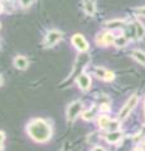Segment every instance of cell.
<instances>
[{"mask_svg": "<svg viewBox=\"0 0 145 151\" xmlns=\"http://www.w3.org/2000/svg\"><path fill=\"white\" fill-rule=\"evenodd\" d=\"M106 73H107V70H106L105 68H102V67H97V68H95V76H96L97 78L102 79V81L105 79Z\"/></svg>", "mask_w": 145, "mask_h": 151, "instance_id": "obj_15", "label": "cell"}, {"mask_svg": "<svg viewBox=\"0 0 145 151\" xmlns=\"http://www.w3.org/2000/svg\"><path fill=\"white\" fill-rule=\"evenodd\" d=\"M71 42H72V45L78 52H86V50H88V43H87V40L85 39V37H83L82 34H74L72 37Z\"/></svg>", "mask_w": 145, "mask_h": 151, "instance_id": "obj_5", "label": "cell"}, {"mask_svg": "<svg viewBox=\"0 0 145 151\" xmlns=\"http://www.w3.org/2000/svg\"><path fill=\"white\" fill-rule=\"evenodd\" d=\"M114 78H115V74L112 73V72H110V70H107L106 77H105L104 81H105V82H111V81H114Z\"/></svg>", "mask_w": 145, "mask_h": 151, "instance_id": "obj_20", "label": "cell"}, {"mask_svg": "<svg viewBox=\"0 0 145 151\" xmlns=\"http://www.w3.org/2000/svg\"><path fill=\"white\" fill-rule=\"evenodd\" d=\"M76 83H77V86H78V88L81 89V91L87 92L88 89L91 88V77L88 74H86V73H81V74L77 76Z\"/></svg>", "mask_w": 145, "mask_h": 151, "instance_id": "obj_7", "label": "cell"}, {"mask_svg": "<svg viewBox=\"0 0 145 151\" xmlns=\"http://www.w3.org/2000/svg\"><path fill=\"white\" fill-rule=\"evenodd\" d=\"M4 142H5V132L0 131V151L4 150Z\"/></svg>", "mask_w": 145, "mask_h": 151, "instance_id": "obj_19", "label": "cell"}, {"mask_svg": "<svg viewBox=\"0 0 145 151\" xmlns=\"http://www.w3.org/2000/svg\"><path fill=\"white\" fill-rule=\"evenodd\" d=\"M13 64L14 67L19 70H24L28 68V65H29V60H28L24 55H17L15 58L13 60Z\"/></svg>", "mask_w": 145, "mask_h": 151, "instance_id": "obj_8", "label": "cell"}, {"mask_svg": "<svg viewBox=\"0 0 145 151\" xmlns=\"http://www.w3.org/2000/svg\"><path fill=\"white\" fill-rule=\"evenodd\" d=\"M99 110H100L101 112H109V111H110V106L106 105V103H102V105L99 107Z\"/></svg>", "mask_w": 145, "mask_h": 151, "instance_id": "obj_22", "label": "cell"}, {"mask_svg": "<svg viewBox=\"0 0 145 151\" xmlns=\"http://www.w3.org/2000/svg\"><path fill=\"white\" fill-rule=\"evenodd\" d=\"M135 32H136V37L138 38H143L145 35V27L143 25L141 22L135 23Z\"/></svg>", "mask_w": 145, "mask_h": 151, "instance_id": "obj_13", "label": "cell"}, {"mask_svg": "<svg viewBox=\"0 0 145 151\" xmlns=\"http://www.w3.org/2000/svg\"><path fill=\"white\" fill-rule=\"evenodd\" d=\"M136 13H138V14H140V15L145 17V6H143V8H139V9H136Z\"/></svg>", "mask_w": 145, "mask_h": 151, "instance_id": "obj_23", "label": "cell"}, {"mask_svg": "<svg viewBox=\"0 0 145 151\" xmlns=\"http://www.w3.org/2000/svg\"><path fill=\"white\" fill-rule=\"evenodd\" d=\"M121 139V132L120 131H110L109 134L106 135V141L110 144H116L119 142Z\"/></svg>", "mask_w": 145, "mask_h": 151, "instance_id": "obj_9", "label": "cell"}, {"mask_svg": "<svg viewBox=\"0 0 145 151\" xmlns=\"http://www.w3.org/2000/svg\"><path fill=\"white\" fill-rule=\"evenodd\" d=\"M32 3H33V0H20L22 8H28V6H30Z\"/></svg>", "mask_w": 145, "mask_h": 151, "instance_id": "obj_21", "label": "cell"}, {"mask_svg": "<svg viewBox=\"0 0 145 151\" xmlns=\"http://www.w3.org/2000/svg\"><path fill=\"white\" fill-rule=\"evenodd\" d=\"M123 25H125L124 20H111V22L106 23L107 28H118V27H123Z\"/></svg>", "mask_w": 145, "mask_h": 151, "instance_id": "obj_16", "label": "cell"}, {"mask_svg": "<svg viewBox=\"0 0 145 151\" xmlns=\"http://www.w3.org/2000/svg\"><path fill=\"white\" fill-rule=\"evenodd\" d=\"M115 38H116V35H114L112 33L104 32V33H101V34H97V37H96V43L99 44V45L106 47V45L114 44Z\"/></svg>", "mask_w": 145, "mask_h": 151, "instance_id": "obj_6", "label": "cell"}, {"mask_svg": "<svg viewBox=\"0 0 145 151\" xmlns=\"http://www.w3.org/2000/svg\"><path fill=\"white\" fill-rule=\"evenodd\" d=\"M82 108H83V105H82V102L79 100H76V101H73V102L69 103L68 107H67V110H66L67 121L68 122H73L82 113Z\"/></svg>", "mask_w": 145, "mask_h": 151, "instance_id": "obj_2", "label": "cell"}, {"mask_svg": "<svg viewBox=\"0 0 145 151\" xmlns=\"http://www.w3.org/2000/svg\"><path fill=\"white\" fill-rule=\"evenodd\" d=\"M27 134L38 144H44L52 137V125L44 119H33L27 124Z\"/></svg>", "mask_w": 145, "mask_h": 151, "instance_id": "obj_1", "label": "cell"}, {"mask_svg": "<svg viewBox=\"0 0 145 151\" xmlns=\"http://www.w3.org/2000/svg\"><path fill=\"white\" fill-rule=\"evenodd\" d=\"M131 54H133V58H134V59H136L140 64L145 65V53H144L143 50H139V49L133 50Z\"/></svg>", "mask_w": 145, "mask_h": 151, "instance_id": "obj_10", "label": "cell"}, {"mask_svg": "<svg viewBox=\"0 0 145 151\" xmlns=\"http://www.w3.org/2000/svg\"><path fill=\"white\" fill-rule=\"evenodd\" d=\"M126 43H128V37H124V35L116 37L115 40H114V44L116 47H125Z\"/></svg>", "mask_w": 145, "mask_h": 151, "instance_id": "obj_14", "label": "cell"}, {"mask_svg": "<svg viewBox=\"0 0 145 151\" xmlns=\"http://www.w3.org/2000/svg\"><path fill=\"white\" fill-rule=\"evenodd\" d=\"M3 82H4V81H3V77H1V74H0V87L3 86Z\"/></svg>", "mask_w": 145, "mask_h": 151, "instance_id": "obj_25", "label": "cell"}, {"mask_svg": "<svg viewBox=\"0 0 145 151\" xmlns=\"http://www.w3.org/2000/svg\"><path fill=\"white\" fill-rule=\"evenodd\" d=\"M3 10V6H1V4H0V12H1Z\"/></svg>", "mask_w": 145, "mask_h": 151, "instance_id": "obj_26", "label": "cell"}, {"mask_svg": "<svg viewBox=\"0 0 145 151\" xmlns=\"http://www.w3.org/2000/svg\"><path fill=\"white\" fill-rule=\"evenodd\" d=\"M138 101H139V98H138V96L136 94H134V96H131L128 100V102L125 103V106L121 108V111H120V115H119V119H120V121H123V120H125L126 117H128L129 115H130V112H131L134 108H135V106L138 105Z\"/></svg>", "mask_w": 145, "mask_h": 151, "instance_id": "obj_4", "label": "cell"}, {"mask_svg": "<svg viewBox=\"0 0 145 151\" xmlns=\"http://www.w3.org/2000/svg\"><path fill=\"white\" fill-rule=\"evenodd\" d=\"M96 108H91V110H87V111H83L81 113V117L85 121H91L95 119V115H96Z\"/></svg>", "mask_w": 145, "mask_h": 151, "instance_id": "obj_11", "label": "cell"}, {"mask_svg": "<svg viewBox=\"0 0 145 151\" xmlns=\"http://www.w3.org/2000/svg\"><path fill=\"white\" fill-rule=\"evenodd\" d=\"M110 117L109 116H106V115H101V116H99V126L101 127V129H107V126H109V124H110Z\"/></svg>", "mask_w": 145, "mask_h": 151, "instance_id": "obj_12", "label": "cell"}, {"mask_svg": "<svg viewBox=\"0 0 145 151\" xmlns=\"http://www.w3.org/2000/svg\"><path fill=\"white\" fill-rule=\"evenodd\" d=\"M85 9L88 14H93V12H95V5H93V3L91 0H86L85 1Z\"/></svg>", "mask_w": 145, "mask_h": 151, "instance_id": "obj_17", "label": "cell"}, {"mask_svg": "<svg viewBox=\"0 0 145 151\" xmlns=\"http://www.w3.org/2000/svg\"><path fill=\"white\" fill-rule=\"evenodd\" d=\"M62 38H63V34L61 32H58V30H49L48 33H47V35L44 37L43 45L45 47V48L54 47L59 40H62Z\"/></svg>", "mask_w": 145, "mask_h": 151, "instance_id": "obj_3", "label": "cell"}, {"mask_svg": "<svg viewBox=\"0 0 145 151\" xmlns=\"http://www.w3.org/2000/svg\"><path fill=\"white\" fill-rule=\"evenodd\" d=\"M119 129V121H110L109 126H107V130L109 131H118Z\"/></svg>", "mask_w": 145, "mask_h": 151, "instance_id": "obj_18", "label": "cell"}, {"mask_svg": "<svg viewBox=\"0 0 145 151\" xmlns=\"http://www.w3.org/2000/svg\"><path fill=\"white\" fill-rule=\"evenodd\" d=\"M92 151H105V149L100 147V146H96V147H93V149H92Z\"/></svg>", "mask_w": 145, "mask_h": 151, "instance_id": "obj_24", "label": "cell"}]
</instances>
